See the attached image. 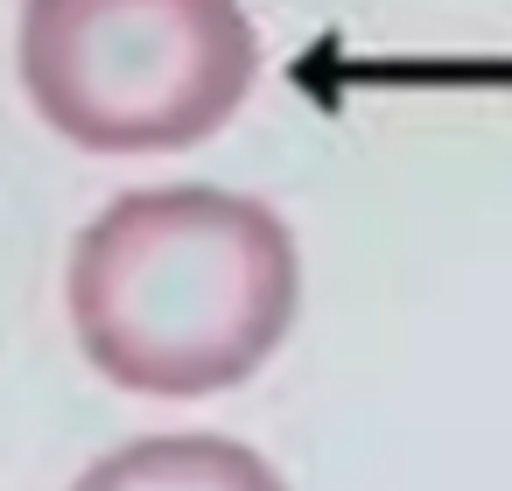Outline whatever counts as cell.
<instances>
[{"label": "cell", "instance_id": "6da1fadb", "mask_svg": "<svg viewBox=\"0 0 512 491\" xmlns=\"http://www.w3.org/2000/svg\"><path fill=\"white\" fill-rule=\"evenodd\" d=\"M64 309L113 386L155 400L225 393L274 358L302 309L295 232L218 183L127 190L71 239Z\"/></svg>", "mask_w": 512, "mask_h": 491}, {"label": "cell", "instance_id": "7a4b0ae2", "mask_svg": "<svg viewBox=\"0 0 512 491\" xmlns=\"http://www.w3.org/2000/svg\"><path fill=\"white\" fill-rule=\"evenodd\" d=\"M15 64L71 148L169 155L246 106L260 36L239 0H22Z\"/></svg>", "mask_w": 512, "mask_h": 491}, {"label": "cell", "instance_id": "3957f363", "mask_svg": "<svg viewBox=\"0 0 512 491\" xmlns=\"http://www.w3.org/2000/svg\"><path fill=\"white\" fill-rule=\"evenodd\" d=\"M71 491H288L274 463L232 435H141L85 463Z\"/></svg>", "mask_w": 512, "mask_h": 491}]
</instances>
